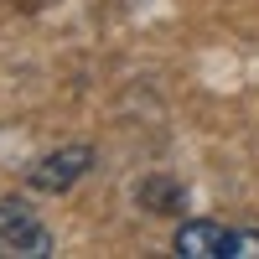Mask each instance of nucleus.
<instances>
[{"label":"nucleus","mask_w":259,"mask_h":259,"mask_svg":"<svg viewBox=\"0 0 259 259\" xmlns=\"http://www.w3.org/2000/svg\"><path fill=\"white\" fill-rule=\"evenodd\" d=\"M52 254V233L26 202L6 197L0 202V259H47Z\"/></svg>","instance_id":"nucleus-1"},{"label":"nucleus","mask_w":259,"mask_h":259,"mask_svg":"<svg viewBox=\"0 0 259 259\" xmlns=\"http://www.w3.org/2000/svg\"><path fill=\"white\" fill-rule=\"evenodd\" d=\"M89 166H94V150H89V145H62V150L41 156V161L26 171V182H31L36 192H47V197H57V192H68L73 182L89 177Z\"/></svg>","instance_id":"nucleus-2"},{"label":"nucleus","mask_w":259,"mask_h":259,"mask_svg":"<svg viewBox=\"0 0 259 259\" xmlns=\"http://www.w3.org/2000/svg\"><path fill=\"white\" fill-rule=\"evenodd\" d=\"M223 249H228V228L212 218H192L171 239V254H182V259H223Z\"/></svg>","instance_id":"nucleus-3"},{"label":"nucleus","mask_w":259,"mask_h":259,"mask_svg":"<svg viewBox=\"0 0 259 259\" xmlns=\"http://www.w3.org/2000/svg\"><path fill=\"white\" fill-rule=\"evenodd\" d=\"M182 197H187V192H182L177 182H161V177H150V182H140V187H135V202H145L150 212H177V207H182Z\"/></svg>","instance_id":"nucleus-4"},{"label":"nucleus","mask_w":259,"mask_h":259,"mask_svg":"<svg viewBox=\"0 0 259 259\" xmlns=\"http://www.w3.org/2000/svg\"><path fill=\"white\" fill-rule=\"evenodd\" d=\"M223 259H259V233H254V228H228Z\"/></svg>","instance_id":"nucleus-5"}]
</instances>
